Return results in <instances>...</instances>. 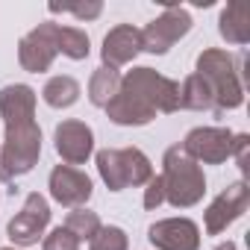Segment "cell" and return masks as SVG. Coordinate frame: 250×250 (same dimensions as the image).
<instances>
[{
    "label": "cell",
    "mask_w": 250,
    "mask_h": 250,
    "mask_svg": "<svg viewBox=\"0 0 250 250\" xmlns=\"http://www.w3.org/2000/svg\"><path fill=\"white\" fill-rule=\"evenodd\" d=\"M162 191H165V200L177 209H188L194 203L203 200L206 194V177H203V168L180 147H168L165 150V159H162Z\"/></svg>",
    "instance_id": "cell-1"
},
{
    "label": "cell",
    "mask_w": 250,
    "mask_h": 250,
    "mask_svg": "<svg viewBox=\"0 0 250 250\" xmlns=\"http://www.w3.org/2000/svg\"><path fill=\"white\" fill-rule=\"evenodd\" d=\"M197 77H203V83L209 85L212 97H215V109H238L244 103V85L238 80L235 71V56L221 50V47H209L197 56Z\"/></svg>",
    "instance_id": "cell-2"
},
{
    "label": "cell",
    "mask_w": 250,
    "mask_h": 250,
    "mask_svg": "<svg viewBox=\"0 0 250 250\" xmlns=\"http://www.w3.org/2000/svg\"><path fill=\"white\" fill-rule=\"evenodd\" d=\"M39 156H42V127L36 124V118L6 124V139L0 145V168H3L6 180L30 174Z\"/></svg>",
    "instance_id": "cell-3"
},
{
    "label": "cell",
    "mask_w": 250,
    "mask_h": 250,
    "mask_svg": "<svg viewBox=\"0 0 250 250\" xmlns=\"http://www.w3.org/2000/svg\"><path fill=\"white\" fill-rule=\"evenodd\" d=\"M97 171H100L109 191H124L130 186H145L153 177V165L139 147L100 150L97 153Z\"/></svg>",
    "instance_id": "cell-4"
},
{
    "label": "cell",
    "mask_w": 250,
    "mask_h": 250,
    "mask_svg": "<svg viewBox=\"0 0 250 250\" xmlns=\"http://www.w3.org/2000/svg\"><path fill=\"white\" fill-rule=\"evenodd\" d=\"M121 88L142 97L153 112H177L180 109V83L156 74L153 68H133L127 77H121Z\"/></svg>",
    "instance_id": "cell-5"
},
{
    "label": "cell",
    "mask_w": 250,
    "mask_h": 250,
    "mask_svg": "<svg viewBox=\"0 0 250 250\" xmlns=\"http://www.w3.org/2000/svg\"><path fill=\"white\" fill-rule=\"evenodd\" d=\"M188 30H191V15L177 3H165V12L142 30V50H147L153 56H162V53L171 50L174 42L188 36Z\"/></svg>",
    "instance_id": "cell-6"
},
{
    "label": "cell",
    "mask_w": 250,
    "mask_h": 250,
    "mask_svg": "<svg viewBox=\"0 0 250 250\" xmlns=\"http://www.w3.org/2000/svg\"><path fill=\"white\" fill-rule=\"evenodd\" d=\"M232 145H235V133L224 130V127H197L186 136V142L180 145L197 165H221L227 159H232Z\"/></svg>",
    "instance_id": "cell-7"
},
{
    "label": "cell",
    "mask_w": 250,
    "mask_h": 250,
    "mask_svg": "<svg viewBox=\"0 0 250 250\" xmlns=\"http://www.w3.org/2000/svg\"><path fill=\"white\" fill-rule=\"evenodd\" d=\"M47 224H50V206H47V200L39 191H33V194H27L21 212L9 221L6 229H9L12 244L30 247V244H39V238L44 235Z\"/></svg>",
    "instance_id": "cell-8"
},
{
    "label": "cell",
    "mask_w": 250,
    "mask_h": 250,
    "mask_svg": "<svg viewBox=\"0 0 250 250\" xmlns=\"http://www.w3.org/2000/svg\"><path fill=\"white\" fill-rule=\"evenodd\" d=\"M247 203H250V186H247L244 180L227 186V188L209 203V209H206V218H203V221H206V232H209V235L224 232L232 221H238V218L247 212Z\"/></svg>",
    "instance_id": "cell-9"
},
{
    "label": "cell",
    "mask_w": 250,
    "mask_h": 250,
    "mask_svg": "<svg viewBox=\"0 0 250 250\" xmlns=\"http://www.w3.org/2000/svg\"><path fill=\"white\" fill-rule=\"evenodd\" d=\"M147 241L159 250H200V227L191 218H165L147 229Z\"/></svg>",
    "instance_id": "cell-10"
},
{
    "label": "cell",
    "mask_w": 250,
    "mask_h": 250,
    "mask_svg": "<svg viewBox=\"0 0 250 250\" xmlns=\"http://www.w3.org/2000/svg\"><path fill=\"white\" fill-rule=\"evenodd\" d=\"M56 44H53V36H50V21L47 24H39L33 33H27L21 42H18V62L24 71L30 74H44L53 59H56Z\"/></svg>",
    "instance_id": "cell-11"
},
{
    "label": "cell",
    "mask_w": 250,
    "mask_h": 250,
    "mask_svg": "<svg viewBox=\"0 0 250 250\" xmlns=\"http://www.w3.org/2000/svg\"><path fill=\"white\" fill-rule=\"evenodd\" d=\"M50 197L62 206H71V209H80L88 203L91 197V180L88 174L71 168V165H56L50 171Z\"/></svg>",
    "instance_id": "cell-12"
},
{
    "label": "cell",
    "mask_w": 250,
    "mask_h": 250,
    "mask_svg": "<svg viewBox=\"0 0 250 250\" xmlns=\"http://www.w3.org/2000/svg\"><path fill=\"white\" fill-rule=\"evenodd\" d=\"M142 53V30H136L133 24H118L106 33L100 56H103V68L118 71L121 65L133 62Z\"/></svg>",
    "instance_id": "cell-13"
},
{
    "label": "cell",
    "mask_w": 250,
    "mask_h": 250,
    "mask_svg": "<svg viewBox=\"0 0 250 250\" xmlns=\"http://www.w3.org/2000/svg\"><path fill=\"white\" fill-rule=\"evenodd\" d=\"M94 150V133L83 121H62L56 127V153L68 165H83Z\"/></svg>",
    "instance_id": "cell-14"
},
{
    "label": "cell",
    "mask_w": 250,
    "mask_h": 250,
    "mask_svg": "<svg viewBox=\"0 0 250 250\" xmlns=\"http://www.w3.org/2000/svg\"><path fill=\"white\" fill-rule=\"evenodd\" d=\"M106 115L112 124H121V127H145L156 118V112L136 94L118 88V94L112 97V103L106 106Z\"/></svg>",
    "instance_id": "cell-15"
},
{
    "label": "cell",
    "mask_w": 250,
    "mask_h": 250,
    "mask_svg": "<svg viewBox=\"0 0 250 250\" xmlns=\"http://www.w3.org/2000/svg\"><path fill=\"white\" fill-rule=\"evenodd\" d=\"M0 115H3V124L33 121L36 118V91L24 83H12L6 88H0Z\"/></svg>",
    "instance_id": "cell-16"
},
{
    "label": "cell",
    "mask_w": 250,
    "mask_h": 250,
    "mask_svg": "<svg viewBox=\"0 0 250 250\" xmlns=\"http://www.w3.org/2000/svg\"><path fill=\"white\" fill-rule=\"evenodd\" d=\"M50 36H53V44H56V53L68 56V59H88V36L77 27H62V24H53L50 21Z\"/></svg>",
    "instance_id": "cell-17"
},
{
    "label": "cell",
    "mask_w": 250,
    "mask_h": 250,
    "mask_svg": "<svg viewBox=\"0 0 250 250\" xmlns=\"http://www.w3.org/2000/svg\"><path fill=\"white\" fill-rule=\"evenodd\" d=\"M218 30L229 44H247L250 42V15L241 3H229L221 18H218Z\"/></svg>",
    "instance_id": "cell-18"
},
{
    "label": "cell",
    "mask_w": 250,
    "mask_h": 250,
    "mask_svg": "<svg viewBox=\"0 0 250 250\" xmlns=\"http://www.w3.org/2000/svg\"><path fill=\"white\" fill-rule=\"evenodd\" d=\"M80 94H83L80 83H77L74 77H68V74L50 77V80L44 83V88H42L44 103L53 106V109H68V106H74V103L80 100Z\"/></svg>",
    "instance_id": "cell-19"
},
{
    "label": "cell",
    "mask_w": 250,
    "mask_h": 250,
    "mask_svg": "<svg viewBox=\"0 0 250 250\" xmlns=\"http://www.w3.org/2000/svg\"><path fill=\"white\" fill-rule=\"evenodd\" d=\"M118 88H121V74L100 65V68L91 74V80H88V100H91L94 106L106 109V106L112 103V97L118 94Z\"/></svg>",
    "instance_id": "cell-20"
},
{
    "label": "cell",
    "mask_w": 250,
    "mask_h": 250,
    "mask_svg": "<svg viewBox=\"0 0 250 250\" xmlns=\"http://www.w3.org/2000/svg\"><path fill=\"white\" fill-rule=\"evenodd\" d=\"M180 109H215V97L209 91V85L203 83V77L197 74H188L180 85Z\"/></svg>",
    "instance_id": "cell-21"
},
{
    "label": "cell",
    "mask_w": 250,
    "mask_h": 250,
    "mask_svg": "<svg viewBox=\"0 0 250 250\" xmlns=\"http://www.w3.org/2000/svg\"><path fill=\"white\" fill-rule=\"evenodd\" d=\"M100 227H103V224H100L97 212H91V209H85V206L71 209V212H68V218H65V229H68L77 241H91V238H94V232H97Z\"/></svg>",
    "instance_id": "cell-22"
},
{
    "label": "cell",
    "mask_w": 250,
    "mask_h": 250,
    "mask_svg": "<svg viewBox=\"0 0 250 250\" xmlns=\"http://www.w3.org/2000/svg\"><path fill=\"white\" fill-rule=\"evenodd\" d=\"M130 241H127V232L121 227H100L91 238V247L88 250H127Z\"/></svg>",
    "instance_id": "cell-23"
},
{
    "label": "cell",
    "mask_w": 250,
    "mask_h": 250,
    "mask_svg": "<svg viewBox=\"0 0 250 250\" xmlns=\"http://www.w3.org/2000/svg\"><path fill=\"white\" fill-rule=\"evenodd\" d=\"M50 12H71L74 18H80V21H91V18H97L100 12H103V3H74V6H59V3H50Z\"/></svg>",
    "instance_id": "cell-24"
},
{
    "label": "cell",
    "mask_w": 250,
    "mask_h": 250,
    "mask_svg": "<svg viewBox=\"0 0 250 250\" xmlns=\"http://www.w3.org/2000/svg\"><path fill=\"white\" fill-rule=\"evenodd\" d=\"M44 250H80V241H77L65 227H56V229L44 238Z\"/></svg>",
    "instance_id": "cell-25"
},
{
    "label": "cell",
    "mask_w": 250,
    "mask_h": 250,
    "mask_svg": "<svg viewBox=\"0 0 250 250\" xmlns=\"http://www.w3.org/2000/svg\"><path fill=\"white\" fill-rule=\"evenodd\" d=\"M145 186H147V188H145V209H159V206L165 203L162 180H159V177H150V180H147Z\"/></svg>",
    "instance_id": "cell-26"
},
{
    "label": "cell",
    "mask_w": 250,
    "mask_h": 250,
    "mask_svg": "<svg viewBox=\"0 0 250 250\" xmlns=\"http://www.w3.org/2000/svg\"><path fill=\"white\" fill-rule=\"evenodd\" d=\"M247 147H250V136H235V145H232V156H235V162H238V168H241V174H247Z\"/></svg>",
    "instance_id": "cell-27"
},
{
    "label": "cell",
    "mask_w": 250,
    "mask_h": 250,
    "mask_svg": "<svg viewBox=\"0 0 250 250\" xmlns=\"http://www.w3.org/2000/svg\"><path fill=\"white\" fill-rule=\"evenodd\" d=\"M215 250H238V247H235V244H232V241H224V244H218V247H215Z\"/></svg>",
    "instance_id": "cell-28"
},
{
    "label": "cell",
    "mask_w": 250,
    "mask_h": 250,
    "mask_svg": "<svg viewBox=\"0 0 250 250\" xmlns=\"http://www.w3.org/2000/svg\"><path fill=\"white\" fill-rule=\"evenodd\" d=\"M0 183H6V174H3V168H0Z\"/></svg>",
    "instance_id": "cell-29"
},
{
    "label": "cell",
    "mask_w": 250,
    "mask_h": 250,
    "mask_svg": "<svg viewBox=\"0 0 250 250\" xmlns=\"http://www.w3.org/2000/svg\"><path fill=\"white\" fill-rule=\"evenodd\" d=\"M3 250H15V247H3Z\"/></svg>",
    "instance_id": "cell-30"
}]
</instances>
